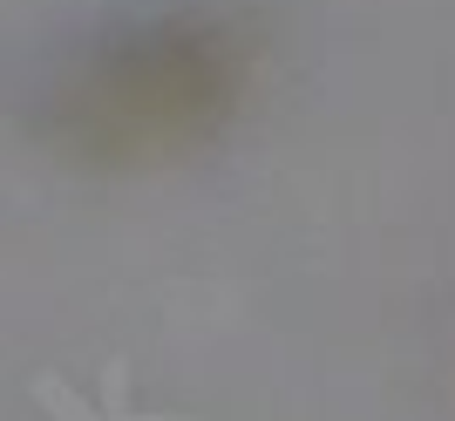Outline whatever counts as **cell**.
Listing matches in <instances>:
<instances>
[{
    "label": "cell",
    "mask_w": 455,
    "mask_h": 421,
    "mask_svg": "<svg viewBox=\"0 0 455 421\" xmlns=\"http://www.w3.org/2000/svg\"><path fill=\"white\" fill-rule=\"evenodd\" d=\"M251 48L231 20L164 14L136 35L102 41L48 102V136L89 171L164 163L218 136L245 102Z\"/></svg>",
    "instance_id": "6da1fadb"
}]
</instances>
